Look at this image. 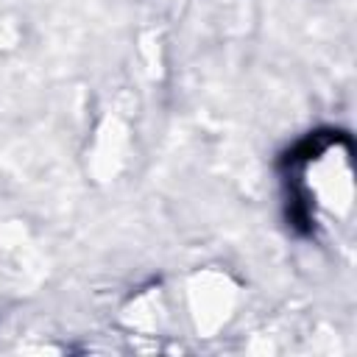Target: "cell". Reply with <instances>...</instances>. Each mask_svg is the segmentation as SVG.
I'll return each mask as SVG.
<instances>
[{
	"label": "cell",
	"instance_id": "6da1fadb",
	"mask_svg": "<svg viewBox=\"0 0 357 357\" xmlns=\"http://www.w3.org/2000/svg\"><path fill=\"white\" fill-rule=\"evenodd\" d=\"M351 151L335 134L312 137L290 159V184L301 223L312 229L349 220L354 206Z\"/></svg>",
	"mask_w": 357,
	"mask_h": 357
}]
</instances>
